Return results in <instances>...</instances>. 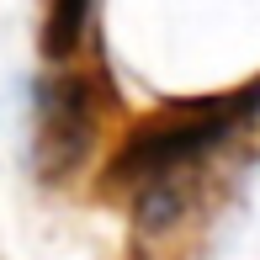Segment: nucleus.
Returning a JSON list of instances; mask_svg holds the SVG:
<instances>
[{"label":"nucleus","mask_w":260,"mask_h":260,"mask_svg":"<svg viewBox=\"0 0 260 260\" xmlns=\"http://www.w3.org/2000/svg\"><path fill=\"white\" fill-rule=\"evenodd\" d=\"M255 112H260V80L223 90V96L165 101L159 112L138 117L127 138L117 144L112 165H106V191H133L138 212L159 218V207L175 202L181 175L202 165L218 144H229Z\"/></svg>","instance_id":"nucleus-1"},{"label":"nucleus","mask_w":260,"mask_h":260,"mask_svg":"<svg viewBox=\"0 0 260 260\" xmlns=\"http://www.w3.org/2000/svg\"><path fill=\"white\" fill-rule=\"evenodd\" d=\"M90 6H96V0H48L43 48H48L53 58H64V53L80 48V38H85V27H90Z\"/></svg>","instance_id":"nucleus-3"},{"label":"nucleus","mask_w":260,"mask_h":260,"mask_svg":"<svg viewBox=\"0 0 260 260\" xmlns=\"http://www.w3.org/2000/svg\"><path fill=\"white\" fill-rule=\"evenodd\" d=\"M117 112L106 69H64L43 80L38 90V133H32V159L43 181H69L101 144V122Z\"/></svg>","instance_id":"nucleus-2"}]
</instances>
